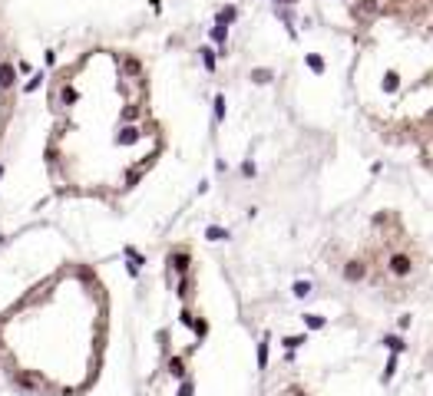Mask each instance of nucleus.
I'll return each mask as SVG.
<instances>
[{"label": "nucleus", "mask_w": 433, "mask_h": 396, "mask_svg": "<svg viewBox=\"0 0 433 396\" xmlns=\"http://www.w3.org/2000/svg\"><path fill=\"white\" fill-rule=\"evenodd\" d=\"M0 86H4V89H10V86H13V66H10V63H4V66H0Z\"/></svg>", "instance_id": "1"}, {"label": "nucleus", "mask_w": 433, "mask_h": 396, "mask_svg": "<svg viewBox=\"0 0 433 396\" xmlns=\"http://www.w3.org/2000/svg\"><path fill=\"white\" fill-rule=\"evenodd\" d=\"M17 380H20V386H27V390H37V386H40V383H37V377H27V373H20Z\"/></svg>", "instance_id": "2"}]
</instances>
